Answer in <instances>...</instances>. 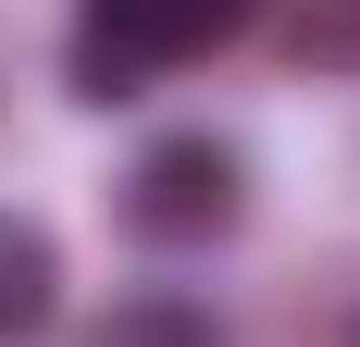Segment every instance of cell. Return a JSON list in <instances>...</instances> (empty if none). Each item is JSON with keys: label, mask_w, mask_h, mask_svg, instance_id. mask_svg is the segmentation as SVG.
I'll list each match as a JSON object with an SVG mask.
<instances>
[{"label": "cell", "mask_w": 360, "mask_h": 347, "mask_svg": "<svg viewBox=\"0 0 360 347\" xmlns=\"http://www.w3.org/2000/svg\"><path fill=\"white\" fill-rule=\"evenodd\" d=\"M236 211H249V162L224 137H149L124 174V223L149 248H212V236H236Z\"/></svg>", "instance_id": "obj_2"}, {"label": "cell", "mask_w": 360, "mask_h": 347, "mask_svg": "<svg viewBox=\"0 0 360 347\" xmlns=\"http://www.w3.org/2000/svg\"><path fill=\"white\" fill-rule=\"evenodd\" d=\"M50 310H63V248L37 211H0V347L50 335Z\"/></svg>", "instance_id": "obj_3"}, {"label": "cell", "mask_w": 360, "mask_h": 347, "mask_svg": "<svg viewBox=\"0 0 360 347\" xmlns=\"http://www.w3.org/2000/svg\"><path fill=\"white\" fill-rule=\"evenodd\" d=\"M249 13H261V0H87L75 74H87V100H137V74L224 50V37L249 25Z\"/></svg>", "instance_id": "obj_1"}, {"label": "cell", "mask_w": 360, "mask_h": 347, "mask_svg": "<svg viewBox=\"0 0 360 347\" xmlns=\"http://www.w3.org/2000/svg\"><path fill=\"white\" fill-rule=\"evenodd\" d=\"M298 63H323V74H360V0H323V13L298 25Z\"/></svg>", "instance_id": "obj_4"}]
</instances>
